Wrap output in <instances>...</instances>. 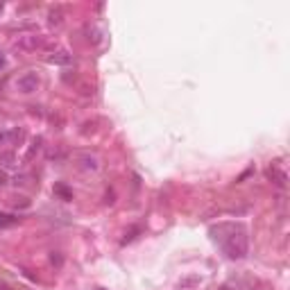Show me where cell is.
<instances>
[{"mask_svg":"<svg viewBox=\"0 0 290 290\" xmlns=\"http://www.w3.org/2000/svg\"><path fill=\"white\" fill-rule=\"evenodd\" d=\"M138 227H134V229H129V231H127V234H125V238H122V243H131V240H134L136 238V234H138Z\"/></svg>","mask_w":290,"mask_h":290,"instance_id":"cell-11","label":"cell"},{"mask_svg":"<svg viewBox=\"0 0 290 290\" xmlns=\"http://www.w3.org/2000/svg\"><path fill=\"white\" fill-rule=\"evenodd\" d=\"M54 193L61 195V199H72V190H68L66 186H61V184L54 186Z\"/></svg>","mask_w":290,"mask_h":290,"instance_id":"cell-9","label":"cell"},{"mask_svg":"<svg viewBox=\"0 0 290 290\" xmlns=\"http://www.w3.org/2000/svg\"><path fill=\"white\" fill-rule=\"evenodd\" d=\"M41 43H43V39H41V36H34V34L21 36V39H18V45H23V48H27V50H34L36 45H41Z\"/></svg>","mask_w":290,"mask_h":290,"instance_id":"cell-7","label":"cell"},{"mask_svg":"<svg viewBox=\"0 0 290 290\" xmlns=\"http://www.w3.org/2000/svg\"><path fill=\"white\" fill-rule=\"evenodd\" d=\"M25 138V131L21 127H9V129H0V148H12L18 145Z\"/></svg>","mask_w":290,"mask_h":290,"instance_id":"cell-4","label":"cell"},{"mask_svg":"<svg viewBox=\"0 0 290 290\" xmlns=\"http://www.w3.org/2000/svg\"><path fill=\"white\" fill-rule=\"evenodd\" d=\"M7 184V175H5V172H0V186H5Z\"/></svg>","mask_w":290,"mask_h":290,"instance_id":"cell-13","label":"cell"},{"mask_svg":"<svg viewBox=\"0 0 290 290\" xmlns=\"http://www.w3.org/2000/svg\"><path fill=\"white\" fill-rule=\"evenodd\" d=\"M211 238L218 243V247L225 252L227 258L231 261H243L247 256L249 249V238H247V229L240 222H218L208 229Z\"/></svg>","mask_w":290,"mask_h":290,"instance_id":"cell-1","label":"cell"},{"mask_svg":"<svg viewBox=\"0 0 290 290\" xmlns=\"http://www.w3.org/2000/svg\"><path fill=\"white\" fill-rule=\"evenodd\" d=\"M21 222V218L16 215V213H5L0 211V229H7V227H14Z\"/></svg>","mask_w":290,"mask_h":290,"instance_id":"cell-6","label":"cell"},{"mask_svg":"<svg viewBox=\"0 0 290 290\" xmlns=\"http://www.w3.org/2000/svg\"><path fill=\"white\" fill-rule=\"evenodd\" d=\"M50 261H52V263H57V265H61V256H59L57 252H52V256H50Z\"/></svg>","mask_w":290,"mask_h":290,"instance_id":"cell-12","label":"cell"},{"mask_svg":"<svg viewBox=\"0 0 290 290\" xmlns=\"http://www.w3.org/2000/svg\"><path fill=\"white\" fill-rule=\"evenodd\" d=\"M50 23H52V25L61 23V9H52V12H50Z\"/></svg>","mask_w":290,"mask_h":290,"instance_id":"cell-10","label":"cell"},{"mask_svg":"<svg viewBox=\"0 0 290 290\" xmlns=\"http://www.w3.org/2000/svg\"><path fill=\"white\" fill-rule=\"evenodd\" d=\"M48 63H57V66H70L72 63V54L66 50H57V52L48 54Z\"/></svg>","mask_w":290,"mask_h":290,"instance_id":"cell-5","label":"cell"},{"mask_svg":"<svg viewBox=\"0 0 290 290\" xmlns=\"http://www.w3.org/2000/svg\"><path fill=\"white\" fill-rule=\"evenodd\" d=\"M5 66H7V61H5V57H3V54H0V70H3Z\"/></svg>","mask_w":290,"mask_h":290,"instance_id":"cell-14","label":"cell"},{"mask_svg":"<svg viewBox=\"0 0 290 290\" xmlns=\"http://www.w3.org/2000/svg\"><path fill=\"white\" fill-rule=\"evenodd\" d=\"M39 84H41L39 75L34 70H27L25 75H21L16 80V91H21V93H34L39 89Z\"/></svg>","mask_w":290,"mask_h":290,"instance_id":"cell-3","label":"cell"},{"mask_svg":"<svg viewBox=\"0 0 290 290\" xmlns=\"http://www.w3.org/2000/svg\"><path fill=\"white\" fill-rule=\"evenodd\" d=\"M91 290H107V288H102V285H93Z\"/></svg>","mask_w":290,"mask_h":290,"instance_id":"cell-16","label":"cell"},{"mask_svg":"<svg viewBox=\"0 0 290 290\" xmlns=\"http://www.w3.org/2000/svg\"><path fill=\"white\" fill-rule=\"evenodd\" d=\"M0 290H9V285L5 283V281H0Z\"/></svg>","mask_w":290,"mask_h":290,"instance_id":"cell-15","label":"cell"},{"mask_svg":"<svg viewBox=\"0 0 290 290\" xmlns=\"http://www.w3.org/2000/svg\"><path fill=\"white\" fill-rule=\"evenodd\" d=\"M3 9H5V5H3V3H0V14H3Z\"/></svg>","mask_w":290,"mask_h":290,"instance_id":"cell-17","label":"cell"},{"mask_svg":"<svg viewBox=\"0 0 290 290\" xmlns=\"http://www.w3.org/2000/svg\"><path fill=\"white\" fill-rule=\"evenodd\" d=\"M80 161H82V168H84V170H98V168H100L98 159L91 157V154H84V157H80Z\"/></svg>","mask_w":290,"mask_h":290,"instance_id":"cell-8","label":"cell"},{"mask_svg":"<svg viewBox=\"0 0 290 290\" xmlns=\"http://www.w3.org/2000/svg\"><path fill=\"white\" fill-rule=\"evenodd\" d=\"M265 175H267V179H270L274 186H279V188H285V186H288V175H285V168H283L281 161L270 163L267 170H265Z\"/></svg>","mask_w":290,"mask_h":290,"instance_id":"cell-2","label":"cell"}]
</instances>
